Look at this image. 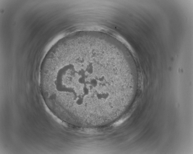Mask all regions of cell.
I'll use <instances>...</instances> for the list:
<instances>
[{"label": "cell", "instance_id": "6da1fadb", "mask_svg": "<svg viewBox=\"0 0 193 154\" xmlns=\"http://www.w3.org/2000/svg\"><path fill=\"white\" fill-rule=\"evenodd\" d=\"M115 54L102 44L77 38L51 53L41 79L52 103L71 123L115 111L121 78Z\"/></svg>", "mask_w": 193, "mask_h": 154}]
</instances>
